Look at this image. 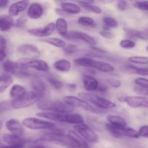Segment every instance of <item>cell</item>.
<instances>
[{
	"instance_id": "1",
	"label": "cell",
	"mask_w": 148,
	"mask_h": 148,
	"mask_svg": "<svg viewBox=\"0 0 148 148\" xmlns=\"http://www.w3.org/2000/svg\"><path fill=\"white\" fill-rule=\"evenodd\" d=\"M40 140L62 144L68 148H90L88 143L74 131H69L66 134L61 130H54L42 136Z\"/></svg>"
},
{
	"instance_id": "2",
	"label": "cell",
	"mask_w": 148,
	"mask_h": 148,
	"mask_svg": "<svg viewBox=\"0 0 148 148\" xmlns=\"http://www.w3.org/2000/svg\"><path fill=\"white\" fill-rule=\"evenodd\" d=\"M39 118L49 120L52 121L65 123L75 125L83 124L84 119L81 115L78 114H59V113L49 112V111H39L36 114Z\"/></svg>"
},
{
	"instance_id": "3",
	"label": "cell",
	"mask_w": 148,
	"mask_h": 148,
	"mask_svg": "<svg viewBox=\"0 0 148 148\" xmlns=\"http://www.w3.org/2000/svg\"><path fill=\"white\" fill-rule=\"evenodd\" d=\"M37 108L40 111L59 113V114H69L74 111V108L69 106L65 103L60 101L42 99L38 103Z\"/></svg>"
},
{
	"instance_id": "4",
	"label": "cell",
	"mask_w": 148,
	"mask_h": 148,
	"mask_svg": "<svg viewBox=\"0 0 148 148\" xmlns=\"http://www.w3.org/2000/svg\"><path fill=\"white\" fill-rule=\"evenodd\" d=\"M77 66L85 68H91L104 73H110L115 70L114 66L107 62L96 60L90 57H81L74 60Z\"/></svg>"
},
{
	"instance_id": "5",
	"label": "cell",
	"mask_w": 148,
	"mask_h": 148,
	"mask_svg": "<svg viewBox=\"0 0 148 148\" xmlns=\"http://www.w3.org/2000/svg\"><path fill=\"white\" fill-rule=\"evenodd\" d=\"M79 96L80 98L85 100V101L91 104L92 106H94L96 108L101 110L113 109L116 106L115 103H114L113 101L103 98L93 92H82L79 94Z\"/></svg>"
},
{
	"instance_id": "6",
	"label": "cell",
	"mask_w": 148,
	"mask_h": 148,
	"mask_svg": "<svg viewBox=\"0 0 148 148\" xmlns=\"http://www.w3.org/2000/svg\"><path fill=\"white\" fill-rule=\"evenodd\" d=\"M43 94L38 93L35 91H28L26 92L24 96L18 100H12L10 102V107L13 109H23L27 108L35 103H38L42 98Z\"/></svg>"
},
{
	"instance_id": "7",
	"label": "cell",
	"mask_w": 148,
	"mask_h": 148,
	"mask_svg": "<svg viewBox=\"0 0 148 148\" xmlns=\"http://www.w3.org/2000/svg\"><path fill=\"white\" fill-rule=\"evenodd\" d=\"M23 127L30 130H49L55 127L56 124L52 121L36 117H27L22 121Z\"/></svg>"
},
{
	"instance_id": "8",
	"label": "cell",
	"mask_w": 148,
	"mask_h": 148,
	"mask_svg": "<svg viewBox=\"0 0 148 148\" xmlns=\"http://www.w3.org/2000/svg\"><path fill=\"white\" fill-rule=\"evenodd\" d=\"M63 102L69 105L72 108H79L83 111L92 113V114H99L100 111L97 110L91 104L85 101V100L79 98V97L74 96V95H66L62 98Z\"/></svg>"
},
{
	"instance_id": "9",
	"label": "cell",
	"mask_w": 148,
	"mask_h": 148,
	"mask_svg": "<svg viewBox=\"0 0 148 148\" xmlns=\"http://www.w3.org/2000/svg\"><path fill=\"white\" fill-rule=\"evenodd\" d=\"M73 130L74 132L80 136L87 143L95 144L98 142V136L97 135L96 133L92 130L91 127L85 123L75 125L73 127Z\"/></svg>"
},
{
	"instance_id": "10",
	"label": "cell",
	"mask_w": 148,
	"mask_h": 148,
	"mask_svg": "<svg viewBox=\"0 0 148 148\" xmlns=\"http://www.w3.org/2000/svg\"><path fill=\"white\" fill-rule=\"evenodd\" d=\"M106 129L116 137H128V138H140L138 132L134 129L130 127H114L107 123L105 125Z\"/></svg>"
},
{
	"instance_id": "11",
	"label": "cell",
	"mask_w": 148,
	"mask_h": 148,
	"mask_svg": "<svg viewBox=\"0 0 148 148\" xmlns=\"http://www.w3.org/2000/svg\"><path fill=\"white\" fill-rule=\"evenodd\" d=\"M17 62L20 66L27 69H33L42 72H46L49 70V66L47 62L40 59L22 58Z\"/></svg>"
},
{
	"instance_id": "12",
	"label": "cell",
	"mask_w": 148,
	"mask_h": 148,
	"mask_svg": "<svg viewBox=\"0 0 148 148\" xmlns=\"http://www.w3.org/2000/svg\"><path fill=\"white\" fill-rule=\"evenodd\" d=\"M64 38L68 40H79L85 43H88L90 46H96L97 41L92 36H90L88 33H85L82 31L77 30H71L68 31L67 34Z\"/></svg>"
},
{
	"instance_id": "13",
	"label": "cell",
	"mask_w": 148,
	"mask_h": 148,
	"mask_svg": "<svg viewBox=\"0 0 148 148\" xmlns=\"http://www.w3.org/2000/svg\"><path fill=\"white\" fill-rule=\"evenodd\" d=\"M17 51L26 59H38L40 54L38 47L29 43L20 45L17 49Z\"/></svg>"
},
{
	"instance_id": "14",
	"label": "cell",
	"mask_w": 148,
	"mask_h": 148,
	"mask_svg": "<svg viewBox=\"0 0 148 148\" xmlns=\"http://www.w3.org/2000/svg\"><path fill=\"white\" fill-rule=\"evenodd\" d=\"M55 25L54 23L51 22L48 23L46 26L41 27H34L27 30V33L32 36L38 38H49L54 32Z\"/></svg>"
},
{
	"instance_id": "15",
	"label": "cell",
	"mask_w": 148,
	"mask_h": 148,
	"mask_svg": "<svg viewBox=\"0 0 148 148\" xmlns=\"http://www.w3.org/2000/svg\"><path fill=\"white\" fill-rule=\"evenodd\" d=\"M124 103L132 108H148V97L140 95H127Z\"/></svg>"
},
{
	"instance_id": "16",
	"label": "cell",
	"mask_w": 148,
	"mask_h": 148,
	"mask_svg": "<svg viewBox=\"0 0 148 148\" xmlns=\"http://www.w3.org/2000/svg\"><path fill=\"white\" fill-rule=\"evenodd\" d=\"M44 13V9L43 5L40 3L33 2L29 4L27 9V17L32 20L40 19Z\"/></svg>"
},
{
	"instance_id": "17",
	"label": "cell",
	"mask_w": 148,
	"mask_h": 148,
	"mask_svg": "<svg viewBox=\"0 0 148 148\" xmlns=\"http://www.w3.org/2000/svg\"><path fill=\"white\" fill-rule=\"evenodd\" d=\"M6 129L8 130L11 134H16L20 136L24 133V127L23 124L19 120L15 119H8L4 124Z\"/></svg>"
},
{
	"instance_id": "18",
	"label": "cell",
	"mask_w": 148,
	"mask_h": 148,
	"mask_svg": "<svg viewBox=\"0 0 148 148\" xmlns=\"http://www.w3.org/2000/svg\"><path fill=\"white\" fill-rule=\"evenodd\" d=\"M29 6L28 1H18L10 4L8 9V14L10 17H17L23 12L25 11Z\"/></svg>"
},
{
	"instance_id": "19",
	"label": "cell",
	"mask_w": 148,
	"mask_h": 148,
	"mask_svg": "<svg viewBox=\"0 0 148 148\" xmlns=\"http://www.w3.org/2000/svg\"><path fill=\"white\" fill-rule=\"evenodd\" d=\"M2 140L8 146L13 147H24L25 140L20 136L13 134H4L2 136Z\"/></svg>"
},
{
	"instance_id": "20",
	"label": "cell",
	"mask_w": 148,
	"mask_h": 148,
	"mask_svg": "<svg viewBox=\"0 0 148 148\" xmlns=\"http://www.w3.org/2000/svg\"><path fill=\"white\" fill-rule=\"evenodd\" d=\"M82 83L85 90L88 92H93L98 90L99 88V82L92 75H84L82 77Z\"/></svg>"
},
{
	"instance_id": "21",
	"label": "cell",
	"mask_w": 148,
	"mask_h": 148,
	"mask_svg": "<svg viewBox=\"0 0 148 148\" xmlns=\"http://www.w3.org/2000/svg\"><path fill=\"white\" fill-rule=\"evenodd\" d=\"M123 72L129 74H136L142 76H148V67H138L133 64L124 65L121 67Z\"/></svg>"
},
{
	"instance_id": "22",
	"label": "cell",
	"mask_w": 148,
	"mask_h": 148,
	"mask_svg": "<svg viewBox=\"0 0 148 148\" xmlns=\"http://www.w3.org/2000/svg\"><path fill=\"white\" fill-rule=\"evenodd\" d=\"M61 9L68 14H77L80 13L81 7L79 4L73 2H64L61 3Z\"/></svg>"
},
{
	"instance_id": "23",
	"label": "cell",
	"mask_w": 148,
	"mask_h": 148,
	"mask_svg": "<svg viewBox=\"0 0 148 148\" xmlns=\"http://www.w3.org/2000/svg\"><path fill=\"white\" fill-rule=\"evenodd\" d=\"M14 25V20L9 14H2L0 16V31H9Z\"/></svg>"
},
{
	"instance_id": "24",
	"label": "cell",
	"mask_w": 148,
	"mask_h": 148,
	"mask_svg": "<svg viewBox=\"0 0 148 148\" xmlns=\"http://www.w3.org/2000/svg\"><path fill=\"white\" fill-rule=\"evenodd\" d=\"M26 89L21 85L19 84H14L12 86L10 91V95L12 100H18L24 96L26 93Z\"/></svg>"
},
{
	"instance_id": "25",
	"label": "cell",
	"mask_w": 148,
	"mask_h": 148,
	"mask_svg": "<svg viewBox=\"0 0 148 148\" xmlns=\"http://www.w3.org/2000/svg\"><path fill=\"white\" fill-rule=\"evenodd\" d=\"M55 30L60 36L64 37L68 33V23L66 19L63 17H59L54 23Z\"/></svg>"
},
{
	"instance_id": "26",
	"label": "cell",
	"mask_w": 148,
	"mask_h": 148,
	"mask_svg": "<svg viewBox=\"0 0 148 148\" xmlns=\"http://www.w3.org/2000/svg\"><path fill=\"white\" fill-rule=\"evenodd\" d=\"M77 3L85 10L94 13V14H101L102 13V10L101 9V7L95 5L94 1H79Z\"/></svg>"
},
{
	"instance_id": "27",
	"label": "cell",
	"mask_w": 148,
	"mask_h": 148,
	"mask_svg": "<svg viewBox=\"0 0 148 148\" xmlns=\"http://www.w3.org/2000/svg\"><path fill=\"white\" fill-rule=\"evenodd\" d=\"M126 36L130 38H139L141 40H148V32L145 30H137L134 29H127Z\"/></svg>"
},
{
	"instance_id": "28",
	"label": "cell",
	"mask_w": 148,
	"mask_h": 148,
	"mask_svg": "<svg viewBox=\"0 0 148 148\" xmlns=\"http://www.w3.org/2000/svg\"><path fill=\"white\" fill-rule=\"evenodd\" d=\"M108 124L117 127H127V123L123 117L117 115H110L106 117Z\"/></svg>"
},
{
	"instance_id": "29",
	"label": "cell",
	"mask_w": 148,
	"mask_h": 148,
	"mask_svg": "<svg viewBox=\"0 0 148 148\" xmlns=\"http://www.w3.org/2000/svg\"><path fill=\"white\" fill-rule=\"evenodd\" d=\"M53 67L58 72H68L72 68V64L66 59H59L54 62Z\"/></svg>"
},
{
	"instance_id": "30",
	"label": "cell",
	"mask_w": 148,
	"mask_h": 148,
	"mask_svg": "<svg viewBox=\"0 0 148 148\" xmlns=\"http://www.w3.org/2000/svg\"><path fill=\"white\" fill-rule=\"evenodd\" d=\"M3 70L8 74H12V75H15L16 72L20 68L17 62H13L11 60H6L5 62H3L2 64Z\"/></svg>"
},
{
	"instance_id": "31",
	"label": "cell",
	"mask_w": 148,
	"mask_h": 148,
	"mask_svg": "<svg viewBox=\"0 0 148 148\" xmlns=\"http://www.w3.org/2000/svg\"><path fill=\"white\" fill-rule=\"evenodd\" d=\"M31 87L33 91L40 94H44L47 89V85L45 81L40 78H36L33 79L31 82Z\"/></svg>"
},
{
	"instance_id": "32",
	"label": "cell",
	"mask_w": 148,
	"mask_h": 148,
	"mask_svg": "<svg viewBox=\"0 0 148 148\" xmlns=\"http://www.w3.org/2000/svg\"><path fill=\"white\" fill-rule=\"evenodd\" d=\"M41 41L44 42V43H48V44L53 46L56 48H59V49H64L65 46H66V41L64 40L58 38H53V37H49L46 38L44 39H42Z\"/></svg>"
},
{
	"instance_id": "33",
	"label": "cell",
	"mask_w": 148,
	"mask_h": 148,
	"mask_svg": "<svg viewBox=\"0 0 148 148\" xmlns=\"http://www.w3.org/2000/svg\"><path fill=\"white\" fill-rule=\"evenodd\" d=\"M13 83V79L10 75H3L0 76V94L4 92Z\"/></svg>"
},
{
	"instance_id": "34",
	"label": "cell",
	"mask_w": 148,
	"mask_h": 148,
	"mask_svg": "<svg viewBox=\"0 0 148 148\" xmlns=\"http://www.w3.org/2000/svg\"><path fill=\"white\" fill-rule=\"evenodd\" d=\"M103 22L104 23V27L103 30H109V28H116L119 25L118 21L110 16H106L103 17Z\"/></svg>"
},
{
	"instance_id": "35",
	"label": "cell",
	"mask_w": 148,
	"mask_h": 148,
	"mask_svg": "<svg viewBox=\"0 0 148 148\" xmlns=\"http://www.w3.org/2000/svg\"><path fill=\"white\" fill-rule=\"evenodd\" d=\"M78 24L80 25L85 26V27H94L97 25L95 20L92 17H88V16H81L77 19Z\"/></svg>"
},
{
	"instance_id": "36",
	"label": "cell",
	"mask_w": 148,
	"mask_h": 148,
	"mask_svg": "<svg viewBox=\"0 0 148 148\" xmlns=\"http://www.w3.org/2000/svg\"><path fill=\"white\" fill-rule=\"evenodd\" d=\"M128 61L132 64L139 65H147L148 56H132L128 58Z\"/></svg>"
},
{
	"instance_id": "37",
	"label": "cell",
	"mask_w": 148,
	"mask_h": 148,
	"mask_svg": "<svg viewBox=\"0 0 148 148\" xmlns=\"http://www.w3.org/2000/svg\"><path fill=\"white\" fill-rule=\"evenodd\" d=\"M7 55V40L5 38L0 37V62H3Z\"/></svg>"
},
{
	"instance_id": "38",
	"label": "cell",
	"mask_w": 148,
	"mask_h": 148,
	"mask_svg": "<svg viewBox=\"0 0 148 148\" xmlns=\"http://www.w3.org/2000/svg\"><path fill=\"white\" fill-rule=\"evenodd\" d=\"M48 82L50 83V85L53 87L54 89L57 90H59L62 89L64 85L62 83V81H60L59 79H56V77L52 76H49L47 77Z\"/></svg>"
},
{
	"instance_id": "39",
	"label": "cell",
	"mask_w": 148,
	"mask_h": 148,
	"mask_svg": "<svg viewBox=\"0 0 148 148\" xmlns=\"http://www.w3.org/2000/svg\"><path fill=\"white\" fill-rule=\"evenodd\" d=\"M119 46L124 49H132L135 48L136 42L131 39H122L119 42Z\"/></svg>"
},
{
	"instance_id": "40",
	"label": "cell",
	"mask_w": 148,
	"mask_h": 148,
	"mask_svg": "<svg viewBox=\"0 0 148 148\" xmlns=\"http://www.w3.org/2000/svg\"><path fill=\"white\" fill-rule=\"evenodd\" d=\"M79 49L77 46L74 44H68L65 46L63 49L64 53L66 55L68 56H70V55H73L75 53H76L77 52H78Z\"/></svg>"
},
{
	"instance_id": "41",
	"label": "cell",
	"mask_w": 148,
	"mask_h": 148,
	"mask_svg": "<svg viewBox=\"0 0 148 148\" xmlns=\"http://www.w3.org/2000/svg\"><path fill=\"white\" fill-rule=\"evenodd\" d=\"M134 7L139 10L148 12V1H137L133 4Z\"/></svg>"
},
{
	"instance_id": "42",
	"label": "cell",
	"mask_w": 148,
	"mask_h": 148,
	"mask_svg": "<svg viewBox=\"0 0 148 148\" xmlns=\"http://www.w3.org/2000/svg\"><path fill=\"white\" fill-rule=\"evenodd\" d=\"M134 83L136 86L142 87V88L148 89V79L145 77H137L134 79Z\"/></svg>"
},
{
	"instance_id": "43",
	"label": "cell",
	"mask_w": 148,
	"mask_h": 148,
	"mask_svg": "<svg viewBox=\"0 0 148 148\" xmlns=\"http://www.w3.org/2000/svg\"><path fill=\"white\" fill-rule=\"evenodd\" d=\"M107 80H108V83L109 84L110 86L114 88H119L121 85V81L116 78H108Z\"/></svg>"
},
{
	"instance_id": "44",
	"label": "cell",
	"mask_w": 148,
	"mask_h": 148,
	"mask_svg": "<svg viewBox=\"0 0 148 148\" xmlns=\"http://www.w3.org/2000/svg\"><path fill=\"white\" fill-rule=\"evenodd\" d=\"M134 90L135 91L136 93L140 95V96H148V89H147V88H144L139 86H135L134 88Z\"/></svg>"
},
{
	"instance_id": "45",
	"label": "cell",
	"mask_w": 148,
	"mask_h": 148,
	"mask_svg": "<svg viewBox=\"0 0 148 148\" xmlns=\"http://www.w3.org/2000/svg\"><path fill=\"white\" fill-rule=\"evenodd\" d=\"M140 137L148 139V125H143L137 131Z\"/></svg>"
},
{
	"instance_id": "46",
	"label": "cell",
	"mask_w": 148,
	"mask_h": 148,
	"mask_svg": "<svg viewBox=\"0 0 148 148\" xmlns=\"http://www.w3.org/2000/svg\"><path fill=\"white\" fill-rule=\"evenodd\" d=\"M99 34L101 37L106 39H112L114 38V33L108 30H102L101 31H100Z\"/></svg>"
},
{
	"instance_id": "47",
	"label": "cell",
	"mask_w": 148,
	"mask_h": 148,
	"mask_svg": "<svg viewBox=\"0 0 148 148\" xmlns=\"http://www.w3.org/2000/svg\"><path fill=\"white\" fill-rule=\"evenodd\" d=\"M90 49L91 50L93 51L94 53H100V54H108V52L107 51H106L105 49H103L96 46H91Z\"/></svg>"
},
{
	"instance_id": "48",
	"label": "cell",
	"mask_w": 148,
	"mask_h": 148,
	"mask_svg": "<svg viewBox=\"0 0 148 148\" xmlns=\"http://www.w3.org/2000/svg\"><path fill=\"white\" fill-rule=\"evenodd\" d=\"M117 8L120 11H125L127 8V1H119L117 2Z\"/></svg>"
},
{
	"instance_id": "49",
	"label": "cell",
	"mask_w": 148,
	"mask_h": 148,
	"mask_svg": "<svg viewBox=\"0 0 148 148\" xmlns=\"http://www.w3.org/2000/svg\"><path fill=\"white\" fill-rule=\"evenodd\" d=\"M27 22V19L25 17H21L16 20L15 25L17 27H23Z\"/></svg>"
},
{
	"instance_id": "50",
	"label": "cell",
	"mask_w": 148,
	"mask_h": 148,
	"mask_svg": "<svg viewBox=\"0 0 148 148\" xmlns=\"http://www.w3.org/2000/svg\"><path fill=\"white\" fill-rule=\"evenodd\" d=\"M55 12H56V14H59V16H61V17H67L69 16V14L65 12L63 10H62L61 8H56L55 9Z\"/></svg>"
},
{
	"instance_id": "51",
	"label": "cell",
	"mask_w": 148,
	"mask_h": 148,
	"mask_svg": "<svg viewBox=\"0 0 148 148\" xmlns=\"http://www.w3.org/2000/svg\"><path fill=\"white\" fill-rule=\"evenodd\" d=\"M108 90V87L106 86V85H104V84H100L99 85V88H98V90L97 91H100V92H106V91Z\"/></svg>"
},
{
	"instance_id": "52",
	"label": "cell",
	"mask_w": 148,
	"mask_h": 148,
	"mask_svg": "<svg viewBox=\"0 0 148 148\" xmlns=\"http://www.w3.org/2000/svg\"><path fill=\"white\" fill-rule=\"evenodd\" d=\"M67 89L69 90V91L71 92H74V91L76 90L77 89V85L74 83H71V84H68L67 85Z\"/></svg>"
},
{
	"instance_id": "53",
	"label": "cell",
	"mask_w": 148,
	"mask_h": 148,
	"mask_svg": "<svg viewBox=\"0 0 148 148\" xmlns=\"http://www.w3.org/2000/svg\"><path fill=\"white\" fill-rule=\"evenodd\" d=\"M9 4V1L7 0H0V9L4 8Z\"/></svg>"
},
{
	"instance_id": "54",
	"label": "cell",
	"mask_w": 148,
	"mask_h": 148,
	"mask_svg": "<svg viewBox=\"0 0 148 148\" xmlns=\"http://www.w3.org/2000/svg\"><path fill=\"white\" fill-rule=\"evenodd\" d=\"M126 97H127V95H124V94H119L118 95V97H117V99L120 102H124L126 99Z\"/></svg>"
},
{
	"instance_id": "55",
	"label": "cell",
	"mask_w": 148,
	"mask_h": 148,
	"mask_svg": "<svg viewBox=\"0 0 148 148\" xmlns=\"http://www.w3.org/2000/svg\"><path fill=\"white\" fill-rule=\"evenodd\" d=\"M28 148H46L45 146H43V145L40 144H34L32 145L31 146H30Z\"/></svg>"
},
{
	"instance_id": "56",
	"label": "cell",
	"mask_w": 148,
	"mask_h": 148,
	"mask_svg": "<svg viewBox=\"0 0 148 148\" xmlns=\"http://www.w3.org/2000/svg\"><path fill=\"white\" fill-rule=\"evenodd\" d=\"M1 127H2V123H1V121H0V130H1Z\"/></svg>"
},
{
	"instance_id": "57",
	"label": "cell",
	"mask_w": 148,
	"mask_h": 148,
	"mask_svg": "<svg viewBox=\"0 0 148 148\" xmlns=\"http://www.w3.org/2000/svg\"><path fill=\"white\" fill-rule=\"evenodd\" d=\"M146 51L148 52V45L147 46V47H146Z\"/></svg>"
}]
</instances>
